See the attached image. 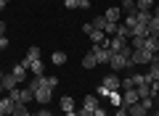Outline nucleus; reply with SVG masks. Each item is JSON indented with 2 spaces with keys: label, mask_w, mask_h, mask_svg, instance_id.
I'll list each match as a JSON object with an SVG mask.
<instances>
[{
  "label": "nucleus",
  "mask_w": 159,
  "mask_h": 116,
  "mask_svg": "<svg viewBox=\"0 0 159 116\" xmlns=\"http://www.w3.org/2000/svg\"><path fill=\"white\" fill-rule=\"evenodd\" d=\"M130 55H133V48H130V45H127L125 50L114 53V55H111V63H109V66H111V71L117 74V71H125V69H130V66H133V63H130Z\"/></svg>",
  "instance_id": "f257e3e1"
},
{
  "label": "nucleus",
  "mask_w": 159,
  "mask_h": 116,
  "mask_svg": "<svg viewBox=\"0 0 159 116\" xmlns=\"http://www.w3.org/2000/svg\"><path fill=\"white\" fill-rule=\"evenodd\" d=\"M157 55L151 53V50H146V48H138V50H133V55H130V63L133 66H148V63L154 61Z\"/></svg>",
  "instance_id": "f03ea898"
},
{
  "label": "nucleus",
  "mask_w": 159,
  "mask_h": 116,
  "mask_svg": "<svg viewBox=\"0 0 159 116\" xmlns=\"http://www.w3.org/2000/svg\"><path fill=\"white\" fill-rule=\"evenodd\" d=\"M114 90H119V77H117V74H109V77H103V82L98 84V95H101V98H106V95L114 92Z\"/></svg>",
  "instance_id": "7ed1b4c3"
},
{
  "label": "nucleus",
  "mask_w": 159,
  "mask_h": 116,
  "mask_svg": "<svg viewBox=\"0 0 159 116\" xmlns=\"http://www.w3.org/2000/svg\"><path fill=\"white\" fill-rule=\"evenodd\" d=\"M90 53L93 55H96V61L98 63H111V50H109V48H103V45H93V50H90Z\"/></svg>",
  "instance_id": "20e7f679"
},
{
  "label": "nucleus",
  "mask_w": 159,
  "mask_h": 116,
  "mask_svg": "<svg viewBox=\"0 0 159 116\" xmlns=\"http://www.w3.org/2000/svg\"><path fill=\"white\" fill-rule=\"evenodd\" d=\"M32 92H34V100H37V103H43V105H48V103H51V95H53V90H51V87L40 84V87H34Z\"/></svg>",
  "instance_id": "39448f33"
},
{
  "label": "nucleus",
  "mask_w": 159,
  "mask_h": 116,
  "mask_svg": "<svg viewBox=\"0 0 159 116\" xmlns=\"http://www.w3.org/2000/svg\"><path fill=\"white\" fill-rule=\"evenodd\" d=\"M11 74H13V77L19 79V82H24V79L29 77V66H27V63H24V61H19V63H13Z\"/></svg>",
  "instance_id": "423d86ee"
},
{
  "label": "nucleus",
  "mask_w": 159,
  "mask_h": 116,
  "mask_svg": "<svg viewBox=\"0 0 159 116\" xmlns=\"http://www.w3.org/2000/svg\"><path fill=\"white\" fill-rule=\"evenodd\" d=\"M13 108H16V100L11 98V95H6V98H0V111H3V116H11Z\"/></svg>",
  "instance_id": "0eeeda50"
},
{
  "label": "nucleus",
  "mask_w": 159,
  "mask_h": 116,
  "mask_svg": "<svg viewBox=\"0 0 159 116\" xmlns=\"http://www.w3.org/2000/svg\"><path fill=\"white\" fill-rule=\"evenodd\" d=\"M127 48V40L125 37H109V50L111 53H119V50Z\"/></svg>",
  "instance_id": "6e6552de"
},
{
  "label": "nucleus",
  "mask_w": 159,
  "mask_h": 116,
  "mask_svg": "<svg viewBox=\"0 0 159 116\" xmlns=\"http://www.w3.org/2000/svg\"><path fill=\"white\" fill-rule=\"evenodd\" d=\"M27 66H29V74H32V77H43V74H45V66H43L40 58H37V61H29Z\"/></svg>",
  "instance_id": "1a4fd4ad"
},
{
  "label": "nucleus",
  "mask_w": 159,
  "mask_h": 116,
  "mask_svg": "<svg viewBox=\"0 0 159 116\" xmlns=\"http://www.w3.org/2000/svg\"><path fill=\"white\" fill-rule=\"evenodd\" d=\"M133 103H138V92L135 90H125V95H122V108H130Z\"/></svg>",
  "instance_id": "9d476101"
},
{
  "label": "nucleus",
  "mask_w": 159,
  "mask_h": 116,
  "mask_svg": "<svg viewBox=\"0 0 159 116\" xmlns=\"http://www.w3.org/2000/svg\"><path fill=\"white\" fill-rule=\"evenodd\" d=\"M96 108H98V98H96V95H88V98H82L80 111H96Z\"/></svg>",
  "instance_id": "9b49d317"
},
{
  "label": "nucleus",
  "mask_w": 159,
  "mask_h": 116,
  "mask_svg": "<svg viewBox=\"0 0 159 116\" xmlns=\"http://www.w3.org/2000/svg\"><path fill=\"white\" fill-rule=\"evenodd\" d=\"M32 100H34V92H32L29 87H21V90H19V100H16V103H24V105H29Z\"/></svg>",
  "instance_id": "f8f14e48"
},
{
  "label": "nucleus",
  "mask_w": 159,
  "mask_h": 116,
  "mask_svg": "<svg viewBox=\"0 0 159 116\" xmlns=\"http://www.w3.org/2000/svg\"><path fill=\"white\" fill-rule=\"evenodd\" d=\"M103 16H106V21H114V24H117L119 19H122V8H119V6H111Z\"/></svg>",
  "instance_id": "ddd939ff"
},
{
  "label": "nucleus",
  "mask_w": 159,
  "mask_h": 116,
  "mask_svg": "<svg viewBox=\"0 0 159 116\" xmlns=\"http://www.w3.org/2000/svg\"><path fill=\"white\" fill-rule=\"evenodd\" d=\"M58 105H61L64 114H66V111H77V105H74V98H69V95H64V98L58 100Z\"/></svg>",
  "instance_id": "4468645a"
},
{
  "label": "nucleus",
  "mask_w": 159,
  "mask_h": 116,
  "mask_svg": "<svg viewBox=\"0 0 159 116\" xmlns=\"http://www.w3.org/2000/svg\"><path fill=\"white\" fill-rule=\"evenodd\" d=\"M143 48H146V50H151L154 55H159V37H146Z\"/></svg>",
  "instance_id": "2eb2a0df"
},
{
  "label": "nucleus",
  "mask_w": 159,
  "mask_h": 116,
  "mask_svg": "<svg viewBox=\"0 0 159 116\" xmlns=\"http://www.w3.org/2000/svg\"><path fill=\"white\" fill-rule=\"evenodd\" d=\"M16 84H19V79L13 77V74H6V77H3V87H6V92L16 90Z\"/></svg>",
  "instance_id": "dca6fc26"
},
{
  "label": "nucleus",
  "mask_w": 159,
  "mask_h": 116,
  "mask_svg": "<svg viewBox=\"0 0 159 116\" xmlns=\"http://www.w3.org/2000/svg\"><path fill=\"white\" fill-rule=\"evenodd\" d=\"M151 19H154V13H151V11H135V21H138V24H143V27H146Z\"/></svg>",
  "instance_id": "f3484780"
},
{
  "label": "nucleus",
  "mask_w": 159,
  "mask_h": 116,
  "mask_svg": "<svg viewBox=\"0 0 159 116\" xmlns=\"http://www.w3.org/2000/svg\"><path fill=\"white\" fill-rule=\"evenodd\" d=\"M37 58H40V48H37V45H32V48L27 50V55H24L21 61H24V63H29V61H37Z\"/></svg>",
  "instance_id": "a211bd4d"
},
{
  "label": "nucleus",
  "mask_w": 159,
  "mask_h": 116,
  "mask_svg": "<svg viewBox=\"0 0 159 116\" xmlns=\"http://www.w3.org/2000/svg\"><path fill=\"white\" fill-rule=\"evenodd\" d=\"M96 66H98V61H96V55H93V53L82 55V69H96Z\"/></svg>",
  "instance_id": "6ab92c4d"
},
{
  "label": "nucleus",
  "mask_w": 159,
  "mask_h": 116,
  "mask_svg": "<svg viewBox=\"0 0 159 116\" xmlns=\"http://www.w3.org/2000/svg\"><path fill=\"white\" fill-rule=\"evenodd\" d=\"M130 37H148V29L143 24H135V27H130Z\"/></svg>",
  "instance_id": "aec40b11"
},
{
  "label": "nucleus",
  "mask_w": 159,
  "mask_h": 116,
  "mask_svg": "<svg viewBox=\"0 0 159 116\" xmlns=\"http://www.w3.org/2000/svg\"><path fill=\"white\" fill-rule=\"evenodd\" d=\"M146 29H148V37H159V19L154 16L151 21L146 24Z\"/></svg>",
  "instance_id": "412c9836"
},
{
  "label": "nucleus",
  "mask_w": 159,
  "mask_h": 116,
  "mask_svg": "<svg viewBox=\"0 0 159 116\" xmlns=\"http://www.w3.org/2000/svg\"><path fill=\"white\" fill-rule=\"evenodd\" d=\"M148 77H151V79H159V55H157V58H154V61L151 63H148Z\"/></svg>",
  "instance_id": "4be33fe9"
},
{
  "label": "nucleus",
  "mask_w": 159,
  "mask_h": 116,
  "mask_svg": "<svg viewBox=\"0 0 159 116\" xmlns=\"http://www.w3.org/2000/svg\"><path fill=\"white\" fill-rule=\"evenodd\" d=\"M135 92H138V100H141V98H151V82H148V84H138Z\"/></svg>",
  "instance_id": "5701e85b"
},
{
  "label": "nucleus",
  "mask_w": 159,
  "mask_h": 116,
  "mask_svg": "<svg viewBox=\"0 0 159 116\" xmlns=\"http://www.w3.org/2000/svg\"><path fill=\"white\" fill-rule=\"evenodd\" d=\"M127 114H130V116H146V108H143L141 100H138V103H133L130 108H127Z\"/></svg>",
  "instance_id": "b1692460"
},
{
  "label": "nucleus",
  "mask_w": 159,
  "mask_h": 116,
  "mask_svg": "<svg viewBox=\"0 0 159 116\" xmlns=\"http://www.w3.org/2000/svg\"><path fill=\"white\" fill-rule=\"evenodd\" d=\"M122 11H125L127 16H133V13L138 11V6H135V0H122Z\"/></svg>",
  "instance_id": "393cba45"
},
{
  "label": "nucleus",
  "mask_w": 159,
  "mask_h": 116,
  "mask_svg": "<svg viewBox=\"0 0 159 116\" xmlns=\"http://www.w3.org/2000/svg\"><path fill=\"white\" fill-rule=\"evenodd\" d=\"M51 61L56 63V66H64V63H66V53H64V50H56V53L51 55Z\"/></svg>",
  "instance_id": "a878e982"
},
{
  "label": "nucleus",
  "mask_w": 159,
  "mask_h": 116,
  "mask_svg": "<svg viewBox=\"0 0 159 116\" xmlns=\"http://www.w3.org/2000/svg\"><path fill=\"white\" fill-rule=\"evenodd\" d=\"M106 98H109V103H111V105H117V108L122 105V95H119V90H114V92H109Z\"/></svg>",
  "instance_id": "bb28decb"
},
{
  "label": "nucleus",
  "mask_w": 159,
  "mask_h": 116,
  "mask_svg": "<svg viewBox=\"0 0 159 116\" xmlns=\"http://www.w3.org/2000/svg\"><path fill=\"white\" fill-rule=\"evenodd\" d=\"M114 37H125V40H130V29L119 21V24H117V34H114Z\"/></svg>",
  "instance_id": "cd10ccee"
},
{
  "label": "nucleus",
  "mask_w": 159,
  "mask_h": 116,
  "mask_svg": "<svg viewBox=\"0 0 159 116\" xmlns=\"http://www.w3.org/2000/svg\"><path fill=\"white\" fill-rule=\"evenodd\" d=\"M90 24H93V29H101V32H103V27H106V16H96Z\"/></svg>",
  "instance_id": "c85d7f7f"
},
{
  "label": "nucleus",
  "mask_w": 159,
  "mask_h": 116,
  "mask_svg": "<svg viewBox=\"0 0 159 116\" xmlns=\"http://www.w3.org/2000/svg\"><path fill=\"white\" fill-rule=\"evenodd\" d=\"M11 116H29V111H27V105H24V103H16V108H13Z\"/></svg>",
  "instance_id": "c756f323"
},
{
  "label": "nucleus",
  "mask_w": 159,
  "mask_h": 116,
  "mask_svg": "<svg viewBox=\"0 0 159 116\" xmlns=\"http://www.w3.org/2000/svg\"><path fill=\"white\" fill-rule=\"evenodd\" d=\"M43 84H45V87H56V84H58V77H45V74H43Z\"/></svg>",
  "instance_id": "7c9ffc66"
},
{
  "label": "nucleus",
  "mask_w": 159,
  "mask_h": 116,
  "mask_svg": "<svg viewBox=\"0 0 159 116\" xmlns=\"http://www.w3.org/2000/svg\"><path fill=\"white\" fill-rule=\"evenodd\" d=\"M119 24V21H117ZM117 24H114V21H106V27H103V34H111V37H114V34H117Z\"/></svg>",
  "instance_id": "2f4dec72"
},
{
  "label": "nucleus",
  "mask_w": 159,
  "mask_h": 116,
  "mask_svg": "<svg viewBox=\"0 0 159 116\" xmlns=\"http://www.w3.org/2000/svg\"><path fill=\"white\" fill-rule=\"evenodd\" d=\"M122 24H125L127 29H130V27H135V24H138V21H135V13H133V16H125V21H122Z\"/></svg>",
  "instance_id": "473e14b6"
},
{
  "label": "nucleus",
  "mask_w": 159,
  "mask_h": 116,
  "mask_svg": "<svg viewBox=\"0 0 159 116\" xmlns=\"http://www.w3.org/2000/svg\"><path fill=\"white\" fill-rule=\"evenodd\" d=\"M141 105L146 111H151V105H154V98H141Z\"/></svg>",
  "instance_id": "72a5a7b5"
},
{
  "label": "nucleus",
  "mask_w": 159,
  "mask_h": 116,
  "mask_svg": "<svg viewBox=\"0 0 159 116\" xmlns=\"http://www.w3.org/2000/svg\"><path fill=\"white\" fill-rule=\"evenodd\" d=\"M64 6H66L69 11H74V8H80V0H64Z\"/></svg>",
  "instance_id": "f704fd0d"
},
{
  "label": "nucleus",
  "mask_w": 159,
  "mask_h": 116,
  "mask_svg": "<svg viewBox=\"0 0 159 116\" xmlns=\"http://www.w3.org/2000/svg\"><path fill=\"white\" fill-rule=\"evenodd\" d=\"M29 116H53V114H51V111H48V108H40L37 114H29Z\"/></svg>",
  "instance_id": "c9c22d12"
},
{
  "label": "nucleus",
  "mask_w": 159,
  "mask_h": 116,
  "mask_svg": "<svg viewBox=\"0 0 159 116\" xmlns=\"http://www.w3.org/2000/svg\"><path fill=\"white\" fill-rule=\"evenodd\" d=\"M8 48V37H6V34H0V50H6Z\"/></svg>",
  "instance_id": "e433bc0d"
},
{
  "label": "nucleus",
  "mask_w": 159,
  "mask_h": 116,
  "mask_svg": "<svg viewBox=\"0 0 159 116\" xmlns=\"http://www.w3.org/2000/svg\"><path fill=\"white\" fill-rule=\"evenodd\" d=\"M114 116H130V114H127V108H122V105H119V108L114 111Z\"/></svg>",
  "instance_id": "4c0bfd02"
},
{
  "label": "nucleus",
  "mask_w": 159,
  "mask_h": 116,
  "mask_svg": "<svg viewBox=\"0 0 159 116\" xmlns=\"http://www.w3.org/2000/svg\"><path fill=\"white\" fill-rule=\"evenodd\" d=\"M80 8H82V11H88V8H90V0H80Z\"/></svg>",
  "instance_id": "58836bf2"
},
{
  "label": "nucleus",
  "mask_w": 159,
  "mask_h": 116,
  "mask_svg": "<svg viewBox=\"0 0 159 116\" xmlns=\"http://www.w3.org/2000/svg\"><path fill=\"white\" fill-rule=\"evenodd\" d=\"M80 111V108H77ZM80 116H96V111H80Z\"/></svg>",
  "instance_id": "ea45409f"
},
{
  "label": "nucleus",
  "mask_w": 159,
  "mask_h": 116,
  "mask_svg": "<svg viewBox=\"0 0 159 116\" xmlns=\"http://www.w3.org/2000/svg\"><path fill=\"white\" fill-rule=\"evenodd\" d=\"M64 116H80V111H66Z\"/></svg>",
  "instance_id": "a19ab883"
},
{
  "label": "nucleus",
  "mask_w": 159,
  "mask_h": 116,
  "mask_svg": "<svg viewBox=\"0 0 159 116\" xmlns=\"http://www.w3.org/2000/svg\"><path fill=\"white\" fill-rule=\"evenodd\" d=\"M6 6H8V0H0V11H6Z\"/></svg>",
  "instance_id": "79ce46f5"
},
{
  "label": "nucleus",
  "mask_w": 159,
  "mask_h": 116,
  "mask_svg": "<svg viewBox=\"0 0 159 116\" xmlns=\"http://www.w3.org/2000/svg\"><path fill=\"white\" fill-rule=\"evenodd\" d=\"M0 34H6V21H0Z\"/></svg>",
  "instance_id": "37998d69"
},
{
  "label": "nucleus",
  "mask_w": 159,
  "mask_h": 116,
  "mask_svg": "<svg viewBox=\"0 0 159 116\" xmlns=\"http://www.w3.org/2000/svg\"><path fill=\"white\" fill-rule=\"evenodd\" d=\"M151 13H154V16H157V19H159V6H157V8H154V11H151Z\"/></svg>",
  "instance_id": "c03bdc74"
},
{
  "label": "nucleus",
  "mask_w": 159,
  "mask_h": 116,
  "mask_svg": "<svg viewBox=\"0 0 159 116\" xmlns=\"http://www.w3.org/2000/svg\"><path fill=\"white\" fill-rule=\"evenodd\" d=\"M0 92H6V87H3V79H0Z\"/></svg>",
  "instance_id": "a18cd8bd"
},
{
  "label": "nucleus",
  "mask_w": 159,
  "mask_h": 116,
  "mask_svg": "<svg viewBox=\"0 0 159 116\" xmlns=\"http://www.w3.org/2000/svg\"><path fill=\"white\" fill-rule=\"evenodd\" d=\"M3 77H6V74H3V71H0V79H3Z\"/></svg>",
  "instance_id": "49530a36"
},
{
  "label": "nucleus",
  "mask_w": 159,
  "mask_h": 116,
  "mask_svg": "<svg viewBox=\"0 0 159 116\" xmlns=\"http://www.w3.org/2000/svg\"><path fill=\"white\" fill-rule=\"evenodd\" d=\"M151 116H159V114H151Z\"/></svg>",
  "instance_id": "de8ad7c7"
},
{
  "label": "nucleus",
  "mask_w": 159,
  "mask_h": 116,
  "mask_svg": "<svg viewBox=\"0 0 159 116\" xmlns=\"http://www.w3.org/2000/svg\"><path fill=\"white\" fill-rule=\"evenodd\" d=\"M0 116H3V111H0Z\"/></svg>",
  "instance_id": "09e8293b"
},
{
  "label": "nucleus",
  "mask_w": 159,
  "mask_h": 116,
  "mask_svg": "<svg viewBox=\"0 0 159 116\" xmlns=\"http://www.w3.org/2000/svg\"><path fill=\"white\" fill-rule=\"evenodd\" d=\"M90 3H93V0H90Z\"/></svg>",
  "instance_id": "8fccbe9b"
},
{
  "label": "nucleus",
  "mask_w": 159,
  "mask_h": 116,
  "mask_svg": "<svg viewBox=\"0 0 159 116\" xmlns=\"http://www.w3.org/2000/svg\"><path fill=\"white\" fill-rule=\"evenodd\" d=\"M157 114H159V111H157Z\"/></svg>",
  "instance_id": "3c124183"
},
{
  "label": "nucleus",
  "mask_w": 159,
  "mask_h": 116,
  "mask_svg": "<svg viewBox=\"0 0 159 116\" xmlns=\"http://www.w3.org/2000/svg\"><path fill=\"white\" fill-rule=\"evenodd\" d=\"M53 116H56V114H53Z\"/></svg>",
  "instance_id": "603ef678"
},
{
  "label": "nucleus",
  "mask_w": 159,
  "mask_h": 116,
  "mask_svg": "<svg viewBox=\"0 0 159 116\" xmlns=\"http://www.w3.org/2000/svg\"><path fill=\"white\" fill-rule=\"evenodd\" d=\"M106 116H109V114H106Z\"/></svg>",
  "instance_id": "864d4df0"
}]
</instances>
